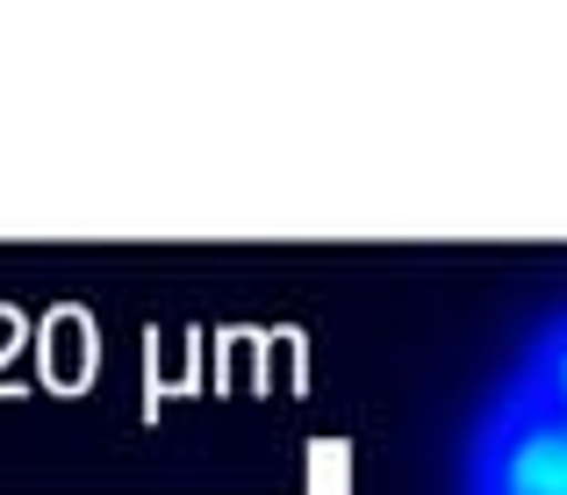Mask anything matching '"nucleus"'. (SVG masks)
<instances>
[{
  "instance_id": "obj_1",
  "label": "nucleus",
  "mask_w": 567,
  "mask_h": 495,
  "mask_svg": "<svg viewBox=\"0 0 567 495\" xmlns=\"http://www.w3.org/2000/svg\"><path fill=\"white\" fill-rule=\"evenodd\" d=\"M460 495H567V302L546 309L467 424Z\"/></svg>"
}]
</instances>
